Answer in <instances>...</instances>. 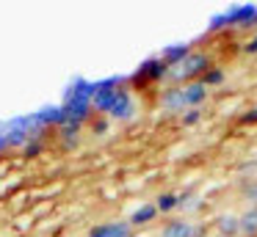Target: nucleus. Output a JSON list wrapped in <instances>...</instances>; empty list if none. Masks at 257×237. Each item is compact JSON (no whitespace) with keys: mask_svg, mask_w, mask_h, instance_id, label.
<instances>
[{"mask_svg":"<svg viewBox=\"0 0 257 237\" xmlns=\"http://www.w3.org/2000/svg\"><path fill=\"white\" fill-rule=\"evenodd\" d=\"M213 237H216V234H213Z\"/></svg>","mask_w":257,"mask_h":237,"instance_id":"nucleus-28","label":"nucleus"},{"mask_svg":"<svg viewBox=\"0 0 257 237\" xmlns=\"http://www.w3.org/2000/svg\"><path fill=\"white\" fill-rule=\"evenodd\" d=\"M240 124H257V108H249L240 113Z\"/></svg>","mask_w":257,"mask_h":237,"instance_id":"nucleus-25","label":"nucleus"},{"mask_svg":"<svg viewBox=\"0 0 257 237\" xmlns=\"http://www.w3.org/2000/svg\"><path fill=\"white\" fill-rule=\"evenodd\" d=\"M229 28V22H227V14L224 11H216V14L207 20V33H221V31H227Z\"/></svg>","mask_w":257,"mask_h":237,"instance_id":"nucleus-23","label":"nucleus"},{"mask_svg":"<svg viewBox=\"0 0 257 237\" xmlns=\"http://www.w3.org/2000/svg\"><path fill=\"white\" fill-rule=\"evenodd\" d=\"M213 234L216 237H240V220L235 212H218L213 218Z\"/></svg>","mask_w":257,"mask_h":237,"instance_id":"nucleus-12","label":"nucleus"},{"mask_svg":"<svg viewBox=\"0 0 257 237\" xmlns=\"http://www.w3.org/2000/svg\"><path fill=\"white\" fill-rule=\"evenodd\" d=\"M80 135H83V127L67 121V124L58 127V146H61L64 152H75V149L80 146Z\"/></svg>","mask_w":257,"mask_h":237,"instance_id":"nucleus-15","label":"nucleus"},{"mask_svg":"<svg viewBox=\"0 0 257 237\" xmlns=\"http://www.w3.org/2000/svg\"><path fill=\"white\" fill-rule=\"evenodd\" d=\"M229 28H254L257 25V3H235L224 9Z\"/></svg>","mask_w":257,"mask_h":237,"instance_id":"nucleus-6","label":"nucleus"},{"mask_svg":"<svg viewBox=\"0 0 257 237\" xmlns=\"http://www.w3.org/2000/svg\"><path fill=\"white\" fill-rule=\"evenodd\" d=\"M207 97H210V88H207L202 80H196V83H185V86H183V102H185V110H188V108H202V105L207 102Z\"/></svg>","mask_w":257,"mask_h":237,"instance_id":"nucleus-14","label":"nucleus"},{"mask_svg":"<svg viewBox=\"0 0 257 237\" xmlns=\"http://www.w3.org/2000/svg\"><path fill=\"white\" fill-rule=\"evenodd\" d=\"M202 121V108H188L180 113V124L183 127H196Z\"/></svg>","mask_w":257,"mask_h":237,"instance_id":"nucleus-24","label":"nucleus"},{"mask_svg":"<svg viewBox=\"0 0 257 237\" xmlns=\"http://www.w3.org/2000/svg\"><path fill=\"white\" fill-rule=\"evenodd\" d=\"M158 105H161L163 113H183V86H163V91L158 94Z\"/></svg>","mask_w":257,"mask_h":237,"instance_id":"nucleus-10","label":"nucleus"},{"mask_svg":"<svg viewBox=\"0 0 257 237\" xmlns=\"http://www.w3.org/2000/svg\"><path fill=\"white\" fill-rule=\"evenodd\" d=\"M224 80H227V72H224V66H218V64H213L210 69L205 72V77H202V83H205L207 88H218V86H224Z\"/></svg>","mask_w":257,"mask_h":237,"instance_id":"nucleus-20","label":"nucleus"},{"mask_svg":"<svg viewBox=\"0 0 257 237\" xmlns=\"http://www.w3.org/2000/svg\"><path fill=\"white\" fill-rule=\"evenodd\" d=\"M136 110H139V105H136L133 91H130V88H122V91H119L116 105H113V110L108 113V119L124 124V121H133V119H136Z\"/></svg>","mask_w":257,"mask_h":237,"instance_id":"nucleus-7","label":"nucleus"},{"mask_svg":"<svg viewBox=\"0 0 257 237\" xmlns=\"http://www.w3.org/2000/svg\"><path fill=\"white\" fill-rule=\"evenodd\" d=\"M213 66V58L207 53H202V50H194V53L188 55V58L183 61V64L177 66V69L169 72V80L166 86H185V83H196L205 77V72Z\"/></svg>","mask_w":257,"mask_h":237,"instance_id":"nucleus-3","label":"nucleus"},{"mask_svg":"<svg viewBox=\"0 0 257 237\" xmlns=\"http://www.w3.org/2000/svg\"><path fill=\"white\" fill-rule=\"evenodd\" d=\"M158 237H207V226L185 215H172L158 229Z\"/></svg>","mask_w":257,"mask_h":237,"instance_id":"nucleus-4","label":"nucleus"},{"mask_svg":"<svg viewBox=\"0 0 257 237\" xmlns=\"http://www.w3.org/2000/svg\"><path fill=\"white\" fill-rule=\"evenodd\" d=\"M6 152H12V146H9L6 135H3V132H0V157H3V154H6Z\"/></svg>","mask_w":257,"mask_h":237,"instance_id":"nucleus-27","label":"nucleus"},{"mask_svg":"<svg viewBox=\"0 0 257 237\" xmlns=\"http://www.w3.org/2000/svg\"><path fill=\"white\" fill-rule=\"evenodd\" d=\"M240 220V237H257V207H246L238 215Z\"/></svg>","mask_w":257,"mask_h":237,"instance_id":"nucleus-18","label":"nucleus"},{"mask_svg":"<svg viewBox=\"0 0 257 237\" xmlns=\"http://www.w3.org/2000/svg\"><path fill=\"white\" fill-rule=\"evenodd\" d=\"M91 97H94V80L75 75L72 80H69L67 86H64V94H61L64 119H67L69 124H80V127H86L91 119H94Z\"/></svg>","mask_w":257,"mask_h":237,"instance_id":"nucleus-1","label":"nucleus"},{"mask_svg":"<svg viewBox=\"0 0 257 237\" xmlns=\"http://www.w3.org/2000/svg\"><path fill=\"white\" fill-rule=\"evenodd\" d=\"M36 121H39L42 130H58L61 124H67V119H64V108L61 102H50V105H42V108L34 110Z\"/></svg>","mask_w":257,"mask_h":237,"instance_id":"nucleus-9","label":"nucleus"},{"mask_svg":"<svg viewBox=\"0 0 257 237\" xmlns=\"http://www.w3.org/2000/svg\"><path fill=\"white\" fill-rule=\"evenodd\" d=\"M152 201H155L158 212L166 215V218H172V215L180 212V193L177 190H163V193H158Z\"/></svg>","mask_w":257,"mask_h":237,"instance_id":"nucleus-16","label":"nucleus"},{"mask_svg":"<svg viewBox=\"0 0 257 237\" xmlns=\"http://www.w3.org/2000/svg\"><path fill=\"white\" fill-rule=\"evenodd\" d=\"M161 218V212H158V207H155V201H144V204H139V207L130 212V226L133 229H144V226H152L155 220Z\"/></svg>","mask_w":257,"mask_h":237,"instance_id":"nucleus-13","label":"nucleus"},{"mask_svg":"<svg viewBox=\"0 0 257 237\" xmlns=\"http://www.w3.org/2000/svg\"><path fill=\"white\" fill-rule=\"evenodd\" d=\"M169 72H172V69H169V66L155 55V58L141 61L127 80L136 83V86H155V83H166V80H169Z\"/></svg>","mask_w":257,"mask_h":237,"instance_id":"nucleus-5","label":"nucleus"},{"mask_svg":"<svg viewBox=\"0 0 257 237\" xmlns=\"http://www.w3.org/2000/svg\"><path fill=\"white\" fill-rule=\"evenodd\" d=\"M240 196H243V201L249 207H257V179H246L240 185Z\"/></svg>","mask_w":257,"mask_h":237,"instance_id":"nucleus-22","label":"nucleus"},{"mask_svg":"<svg viewBox=\"0 0 257 237\" xmlns=\"http://www.w3.org/2000/svg\"><path fill=\"white\" fill-rule=\"evenodd\" d=\"M191 53H194V47H191L188 42H174V44H166V47L161 50V55H158V58H161L169 69H177V66L183 64Z\"/></svg>","mask_w":257,"mask_h":237,"instance_id":"nucleus-11","label":"nucleus"},{"mask_svg":"<svg viewBox=\"0 0 257 237\" xmlns=\"http://www.w3.org/2000/svg\"><path fill=\"white\" fill-rule=\"evenodd\" d=\"M202 207H205V201H202L199 193H194V190H183V193H180V212H183L185 218H191L194 212H199Z\"/></svg>","mask_w":257,"mask_h":237,"instance_id":"nucleus-17","label":"nucleus"},{"mask_svg":"<svg viewBox=\"0 0 257 237\" xmlns=\"http://www.w3.org/2000/svg\"><path fill=\"white\" fill-rule=\"evenodd\" d=\"M45 149H47V138H31V141L20 149V154H23V160H36V157L45 154Z\"/></svg>","mask_w":257,"mask_h":237,"instance_id":"nucleus-19","label":"nucleus"},{"mask_svg":"<svg viewBox=\"0 0 257 237\" xmlns=\"http://www.w3.org/2000/svg\"><path fill=\"white\" fill-rule=\"evenodd\" d=\"M89 130H91L94 138L108 135V130H111V119H108V116H94V119L89 121Z\"/></svg>","mask_w":257,"mask_h":237,"instance_id":"nucleus-21","label":"nucleus"},{"mask_svg":"<svg viewBox=\"0 0 257 237\" xmlns=\"http://www.w3.org/2000/svg\"><path fill=\"white\" fill-rule=\"evenodd\" d=\"M86 237H136V229L130 220H102L91 226Z\"/></svg>","mask_w":257,"mask_h":237,"instance_id":"nucleus-8","label":"nucleus"},{"mask_svg":"<svg viewBox=\"0 0 257 237\" xmlns=\"http://www.w3.org/2000/svg\"><path fill=\"white\" fill-rule=\"evenodd\" d=\"M0 132L6 135L12 149H23L31 138H47L50 130H42L34 113H23V116H12V119L0 121Z\"/></svg>","mask_w":257,"mask_h":237,"instance_id":"nucleus-2","label":"nucleus"},{"mask_svg":"<svg viewBox=\"0 0 257 237\" xmlns=\"http://www.w3.org/2000/svg\"><path fill=\"white\" fill-rule=\"evenodd\" d=\"M243 53H249V55H257V33H254V36H251L249 42L243 44Z\"/></svg>","mask_w":257,"mask_h":237,"instance_id":"nucleus-26","label":"nucleus"}]
</instances>
